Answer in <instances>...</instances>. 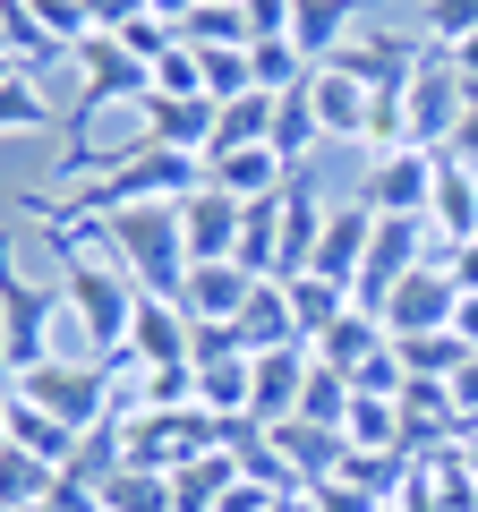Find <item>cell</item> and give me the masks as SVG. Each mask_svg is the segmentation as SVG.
<instances>
[{
    "label": "cell",
    "instance_id": "44",
    "mask_svg": "<svg viewBox=\"0 0 478 512\" xmlns=\"http://www.w3.org/2000/svg\"><path fill=\"white\" fill-rule=\"evenodd\" d=\"M291 18H299V0H248V26H257V43H265V35H291Z\"/></svg>",
    "mask_w": 478,
    "mask_h": 512
},
{
    "label": "cell",
    "instance_id": "36",
    "mask_svg": "<svg viewBox=\"0 0 478 512\" xmlns=\"http://www.w3.org/2000/svg\"><path fill=\"white\" fill-rule=\"evenodd\" d=\"M197 402L222 410V419L248 410V359H205V367H197Z\"/></svg>",
    "mask_w": 478,
    "mask_h": 512
},
{
    "label": "cell",
    "instance_id": "4",
    "mask_svg": "<svg viewBox=\"0 0 478 512\" xmlns=\"http://www.w3.org/2000/svg\"><path fill=\"white\" fill-rule=\"evenodd\" d=\"M69 60H77V77H86V94H77V111H69V137H60V146H86V120H94V103H146V94H154V69H146V60H137L120 35H86Z\"/></svg>",
    "mask_w": 478,
    "mask_h": 512
},
{
    "label": "cell",
    "instance_id": "9",
    "mask_svg": "<svg viewBox=\"0 0 478 512\" xmlns=\"http://www.w3.org/2000/svg\"><path fill=\"white\" fill-rule=\"evenodd\" d=\"M427 265V222L419 214H376V248H368V265H359V282H350V299H359V308H385V291L402 274H419Z\"/></svg>",
    "mask_w": 478,
    "mask_h": 512
},
{
    "label": "cell",
    "instance_id": "2",
    "mask_svg": "<svg viewBox=\"0 0 478 512\" xmlns=\"http://www.w3.org/2000/svg\"><path fill=\"white\" fill-rule=\"evenodd\" d=\"M94 231L120 248V265H129V282H137L146 299H180V282H188L180 205H129V214H103Z\"/></svg>",
    "mask_w": 478,
    "mask_h": 512
},
{
    "label": "cell",
    "instance_id": "14",
    "mask_svg": "<svg viewBox=\"0 0 478 512\" xmlns=\"http://www.w3.org/2000/svg\"><path fill=\"white\" fill-rule=\"evenodd\" d=\"M368 248H376V214L350 197V205H333V214H325L308 274H325V282H342V291H350V282H359V265H368Z\"/></svg>",
    "mask_w": 478,
    "mask_h": 512
},
{
    "label": "cell",
    "instance_id": "50",
    "mask_svg": "<svg viewBox=\"0 0 478 512\" xmlns=\"http://www.w3.org/2000/svg\"><path fill=\"white\" fill-rule=\"evenodd\" d=\"M26 512H52V504H26Z\"/></svg>",
    "mask_w": 478,
    "mask_h": 512
},
{
    "label": "cell",
    "instance_id": "32",
    "mask_svg": "<svg viewBox=\"0 0 478 512\" xmlns=\"http://www.w3.org/2000/svg\"><path fill=\"white\" fill-rule=\"evenodd\" d=\"M52 461H35V453H18V444H0V504L9 512H26V504H43L52 495Z\"/></svg>",
    "mask_w": 478,
    "mask_h": 512
},
{
    "label": "cell",
    "instance_id": "30",
    "mask_svg": "<svg viewBox=\"0 0 478 512\" xmlns=\"http://www.w3.org/2000/svg\"><path fill=\"white\" fill-rule=\"evenodd\" d=\"M0 60H18L26 77H35V69H52V60H60V43L43 35V18L26 9V0H0Z\"/></svg>",
    "mask_w": 478,
    "mask_h": 512
},
{
    "label": "cell",
    "instance_id": "1",
    "mask_svg": "<svg viewBox=\"0 0 478 512\" xmlns=\"http://www.w3.org/2000/svg\"><path fill=\"white\" fill-rule=\"evenodd\" d=\"M43 248L60 256V316H77V333H86V350L111 367V376H129V325H137V282L129 265H94V256H77V231L69 222L43 214Z\"/></svg>",
    "mask_w": 478,
    "mask_h": 512
},
{
    "label": "cell",
    "instance_id": "49",
    "mask_svg": "<svg viewBox=\"0 0 478 512\" xmlns=\"http://www.w3.org/2000/svg\"><path fill=\"white\" fill-rule=\"evenodd\" d=\"M205 9H248V0H205Z\"/></svg>",
    "mask_w": 478,
    "mask_h": 512
},
{
    "label": "cell",
    "instance_id": "33",
    "mask_svg": "<svg viewBox=\"0 0 478 512\" xmlns=\"http://www.w3.org/2000/svg\"><path fill=\"white\" fill-rule=\"evenodd\" d=\"M248 69H257V86H265V94H291V86H308V60H299V43H291V35H265V43H248Z\"/></svg>",
    "mask_w": 478,
    "mask_h": 512
},
{
    "label": "cell",
    "instance_id": "16",
    "mask_svg": "<svg viewBox=\"0 0 478 512\" xmlns=\"http://www.w3.org/2000/svg\"><path fill=\"white\" fill-rule=\"evenodd\" d=\"M248 291H257V274H248V265H188V282H180V308L197 316V325H239Z\"/></svg>",
    "mask_w": 478,
    "mask_h": 512
},
{
    "label": "cell",
    "instance_id": "22",
    "mask_svg": "<svg viewBox=\"0 0 478 512\" xmlns=\"http://www.w3.org/2000/svg\"><path fill=\"white\" fill-rule=\"evenodd\" d=\"M282 291H291V325H299V342H308V350L325 342L350 308H359V299H350L342 282H325V274H299V282H282Z\"/></svg>",
    "mask_w": 478,
    "mask_h": 512
},
{
    "label": "cell",
    "instance_id": "13",
    "mask_svg": "<svg viewBox=\"0 0 478 512\" xmlns=\"http://www.w3.org/2000/svg\"><path fill=\"white\" fill-rule=\"evenodd\" d=\"M325 69L359 77L368 94H410V77H419L427 60H419V43H410V35H359V43H342Z\"/></svg>",
    "mask_w": 478,
    "mask_h": 512
},
{
    "label": "cell",
    "instance_id": "34",
    "mask_svg": "<svg viewBox=\"0 0 478 512\" xmlns=\"http://www.w3.org/2000/svg\"><path fill=\"white\" fill-rule=\"evenodd\" d=\"M103 512H180V504H171V478L163 470H120L103 487Z\"/></svg>",
    "mask_w": 478,
    "mask_h": 512
},
{
    "label": "cell",
    "instance_id": "48",
    "mask_svg": "<svg viewBox=\"0 0 478 512\" xmlns=\"http://www.w3.org/2000/svg\"><path fill=\"white\" fill-rule=\"evenodd\" d=\"M0 444H9V393H0Z\"/></svg>",
    "mask_w": 478,
    "mask_h": 512
},
{
    "label": "cell",
    "instance_id": "23",
    "mask_svg": "<svg viewBox=\"0 0 478 512\" xmlns=\"http://www.w3.org/2000/svg\"><path fill=\"white\" fill-rule=\"evenodd\" d=\"M308 94H316V120H325V137H368V103H376V94L359 86V77L316 69V77H308Z\"/></svg>",
    "mask_w": 478,
    "mask_h": 512
},
{
    "label": "cell",
    "instance_id": "17",
    "mask_svg": "<svg viewBox=\"0 0 478 512\" xmlns=\"http://www.w3.org/2000/svg\"><path fill=\"white\" fill-rule=\"evenodd\" d=\"M205 180H214L222 197L257 205V197H274V188H291V163H282L274 146H239V154H205Z\"/></svg>",
    "mask_w": 478,
    "mask_h": 512
},
{
    "label": "cell",
    "instance_id": "28",
    "mask_svg": "<svg viewBox=\"0 0 478 512\" xmlns=\"http://www.w3.org/2000/svg\"><path fill=\"white\" fill-rule=\"evenodd\" d=\"M393 359H402V367H410V376H427V384H453V376H461V367H470V359H478V350H470V342H461V333H453V325H444V333H410V342H393Z\"/></svg>",
    "mask_w": 478,
    "mask_h": 512
},
{
    "label": "cell",
    "instance_id": "45",
    "mask_svg": "<svg viewBox=\"0 0 478 512\" xmlns=\"http://www.w3.org/2000/svg\"><path fill=\"white\" fill-rule=\"evenodd\" d=\"M86 18H94V35H120L129 18H146V0H86Z\"/></svg>",
    "mask_w": 478,
    "mask_h": 512
},
{
    "label": "cell",
    "instance_id": "35",
    "mask_svg": "<svg viewBox=\"0 0 478 512\" xmlns=\"http://www.w3.org/2000/svg\"><path fill=\"white\" fill-rule=\"evenodd\" d=\"M299 419H308V427H342V419H350V376H342V367H308Z\"/></svg>",
    "mask_w": 478,
    "mask_h": 512
},
{
    "label": "cell",
    "instance_id": "26",
    "mask_svg": "<svg viewBox=\"0 0 478 512\" xmlns=\"http://www.w3.org/2000/svg\"><path fill=\"white\" fill-rule=\"evenodd\" d=\"M274 103L282 94H239V103H214V146L205 154H239V146H265V137H274Z\"/></svg>",
    "mask_w": 478,
    "mask_h": 512
},
{
    "label": "cell",
    "instance_id": "27",
    "mask_svg": "<svg viewBox=\"0 0 478 512\" xmlns=\"http://www.w3.org/2000/svg\"><path fill=\"white\" fill-rule=\"evenodd\" d=\"M308 77H316V69H308ZM265 146H274L282 163H308V154L325 146V120H316V94H308V86H291V94L274 103V137H265Z\"/></svg>",
    "mask_w": 478,
    "mask_h": 512
},
{
    "label": "cell",
    "instance_id": "38",
    "mask_svg": "<svg viewBox=\"0 0 478 512\" xmlns=\"http://www.w3.org/2000/svg\"><path fill=\"white\" fill-rule=\"evenodd\" d=\"M427 35H436V52H453L461 35H478V0H427Z\"/></svg>",
    "mask_w": 478,
    "mask_h": 512
},
{
    "label": "cell",
    "instance_id": "31",
    "mask_svg": "<svg viewBox=\"0 0 478 512\" xmlns=\"http://www.w3.org/2000/svg\"><path fill=\"white\" fill-rule=\"evenodd\" d=\"M231 478H239V453H197L188 470H171V504L180 512H214Z\"/></svg>",
    "mask_w": 478,
    "mask_h": 512
},
{
    "label": "cell",
    "instance_id": "21",
    "mask_svg": "<svg viewBox=\"0 0 478 512\" xmlns=\"http://www.w3.org/2000/svg\"><path fill=\"white\" fill-rule=\"evenodd\" d=\"M274 444H282V461H291L308 487H325V478H342V453H350V436L342 427H308V419H282L274 427Z\"/></svg>",
    "mask_w": 478,
    "mask_h": 512
},
{
    "label": "cell",
    "instance_id": "12",
    "mask_svg": "<svg viewBox=\"0 0 478 512\" xmlns=\"http://www.w3.org/2000/svg\"><path fill=\"white\" fill-rule=\"evenodd\" d=\"M308 350H248V419H265V427H282V419H299V393H308Z\"/></svg>",
    "mask_w": 478,
    "mask_h": 512
},
{
    "label": "cell",
    "instance_id": "37",
    "mask_svg": "<svg viewBox=\"0 0 478 512\" xmlns=\"http://www.w3.org/2000/svg\"><path fill=\"white\" fill-rule=\"evenodd\" d=\"M197 402V367H137V410H188Z\"/></svg>",
    "mask_w": 478,
    "mask_h": 512
},
{
    "label": "cell",
    "instance_id": "41",
    "mask_svg": "<svg viewBox=\"0 0 478 512\" xmlns=\"http://www.w3.org/2000/svg\"><path fill=\"white\" fill-rule=\"evenodd\" d=\"M205 359H248L239 325H197V342H188V367H205Z\"/></svg>",
    "mask_w": 478,
    "mask_h": 512
},
{
    "label": "cell",
    "instance_id": "24",
    "mask_svg": "<svg viewBox=\"0 0 478 512\" xmlns=\"http://www.w3.org/2000/svg\"><path fill=\"white\" fill-rule=\"evenodd\" d=\"M239 342H248V350H291L299 342L291 291H282V282H257V291H248V308H239ZM299 350H308V342H299Z\"/></svg>",
    "mask_w": 478,
    "mask_h": 512
},
{
    "label": "cell",
    "instance_id": "39",
    "mask_svg": "<svg viewBox=\"0 0 478 512\" xmlns=\"http://www.w3.org/2000/svg\"><path fill=\"white\" fill-rule=\"evenodd\" d=\"M154 94H205V69H197L188 43H171V52L154 60Z\"/></svg>",
    "mask_w": 478,
    "mask_h": 512
},
{
    "label": "cell",
    "instance_id": "43",
    "mask_svg": "<svg viewBox=\"0 0 478 512\" xmlns=\"http://www.w3.org/2000/svg\"><path fill=\"white\" fill-rule=\"evenodd\" d=\"M43 504H52V512H103V495H94L86 478H69V470H60V478H52V495H43Z\"/></svg>",
    "mask_w": 478,
    "mask_h": 512
},
{
    "label": "cell",
    "instance_id": "6",
    "mask_svg": "<svg viewBox=\"0 0 478 512\" xmlns=\"http://www.w3.org/2000/svg\"><path fill=\"white\" fill-rule=\"evenodd\" d=\"M427 197H436V154L427 146H393V154H376L368 163V180H359V205L368 214H419L427 222Z\"/></svg>",
    "mask_w": 478,
    "mask_h": 512
},
{
    "label": "cell",
    "instance_id": "3",
    "mask_svg": "<svg viewBox=\"0 0 478 512\" xmlns=\"http://www.w3.org/2000/svg\"><path fill=\"white\" fill-rule=\"evenodd\" d=\"M111 384H120V376H111L103 359H43V367H26L9 393H26L35 410H52L60 427H77V436H86V427L111 419V402H120Z\"/></svg>",
    "mask_w": 478,
    "mask_h": 512
},
{
    "label": "cell",
    "instance_id": "46",
    "mask_svg": "<svg viewBox=\"0 0 478 512\" xmlns=\"http://www.w3.org/2000/svg\"><path fill=\"white\" fill-rule=\"evenodd\" d=\"M444 154L478 171V94H470V111H461V128H453V146H444Z\"/></svg>",
    "mask_w": 478,
    "mask_h": 512
},
{
    "label": "cell",
    "instance_id": "8",
    "mask_svg": "<svg viewBox=\"0 0 478 512\" xmlns=\"http://www.w3.org/2000/svg\"><path fill=\"white\" fill-rule=\"evenodd\" d=\"M461 111H470V86H461L444 60H427V69L410 77V94H402V128H410V146L444 154V146H453V128H461Z\"/></svg>",
    "mask_w": 478,
    "mask_h": 512
},
{
    "label": "cell",
    "instance_id": "52",
    "mask_svg": "<svg viewBox=\"0 0 478 512\" xmlns=\"http://www.w3.org/2000/svg\"><path fill=\"white\" fill-rule=\"evenodd\" d=\"M299 512H308V504H299Z\"/></svg>",
    "mask_w": 478,
    "mask_h": 512
},
{
    "label": "cell",
    "instance_id": "20",
    "mask_svg": "<svg viewBox=\"0 0 478 512\" xmlns=\"http://www.w3.org/2000/svg\"><path fill=\"white\" fill-rule=\"evenodd\" d=\"M385 350H393L385 316H376V308H350L342 325H333L325 342L308 350V359H316V367H342V376H359V367H368V359H385Z\"/></svg>",
    "mask_w": 478,
    "mask_h": 512
},
{
    "label": "cell",
    "instance_id": "42",
    "mask_svg": "<svg viewBox=\"0 0 478 512\" xmlns=\"http://www.w3.org/2000/svg\"><path fill=\"white\" fill-rule=\"evenodd\" d=\"M274 504H282L274 487H257V478H231V487H222V504H214V512H274Z\"/></svg>",
    "mask_w": 478,
    "mask_h": 512
},
{
    "label": "cell",
    "instance_id": "10",
    "mask_svg": "<svg viewBox=\"0 0 478 512\" xmlns=\"http://www.w3.org/2000/svg\"><path fill=\"white\" fill-rule=\"evenodd\" d=\"M239 222H248V205L222 197L214 180L188 188L180 197V239H188V265H231L239 256Z\"/></svg>",
    "mask_w": 478,
    "mask_h": 512
},
{
    "label": "cell",
    "instance_id": "19",
    "mask_svg": "<svg viewBox=\"0 0 478 512\" xmlns=\"http://www.w3.org/2000/svg\"><path fill=\"white\" fill-rule=\"evenodd\" d=\"M427 222L444 231V248H461V239H478V171L453 163V154H436V197H427Z\"/></svg>",
    "mask_w": 478,
    "mask_h": 512
},
{
    "label": "cell",
    "instance_id": "53",
    "mask_svg": "<svg viewBox=\"0 0 478 512\" xmlns=\"http://www.w3.org/2000/svg\"><path fill=\"white\" fill-rule=\"evenodd\" d=\"M385 512H393V504H385Z\"/></svg>",
    "mask_w": 478,
    "mask_h": 512
},
{
    "label": "cell",
    "instance_id": "51",
    "mask_svg": "<svg viewBox=\"0 0 478 512\" xmlns=\"http://www.w3.org/2000/svg\"><path fill=\"white\" fill-rule=\"evenodd\" d=\"M274 512H299V504H274Z\"/></svg>",
    "mask_w": 478,
    "mask_h": 512
},
{
    "label": "cell",
    "instance_id": "7",
    "mask_svg": "<svg viewBox=\"0 0 478 512\" xmlns=\"http://www.w3.org/2000/svg\"><path fill=\"white\" fill-rule=\"evenodd\" d=\"M376 316H385L393 342H410V333H444L461 316V282L444 274V265H419V274H402L385 291V308H376Z\"/></svg>",
    "mask_w": 478,
    "mask_h": 512
},
{
    "label": "cell",
    "instance_id": "18",
    "mask_svg": "<svg viewBox=\"0 0 478 512\" xmlns=\"http://www.w3.org/2000/svg\"><path fill=\"white\" fill-rule=\"evenodd\" d=\"M368 9H376V0H299V18H291L299 60H308V69H325V60L350 43V18H368Z\"/></svg>",
    "mask_w": 478,
    "mask_h": 512
},
{
    "label": "cell",
    "instance_id": "25",
    "mask_svg": "<svg viewBox=\"0 0 478 512\" xmlns=\"http://www.w3.org/2000/svg\"><path fill=\"white\" fill-rule=\"evenodd\" d=\"M9 444H18V453H35V461H52V470H69L77 427H60L52 410H35L26 393H9Z\"/></svg>",
    "mask_w": 478,
    "mask_h": 512
},
{
    "label": "cell",
    "instance_id": "11",
    "mask_svg": "<svg viewBox=\"0 0 478 512\" xmlns=\"http://www.w3.org/2000/svg\"><path fill=\"white\" fill-rule=\"evenodd\" d=\"M137 137L163 146V154H197L205 163V146H214V94H146L137 103Z\"/></svg>",
    "mask_w": 478,
    "mask_h": 512
},
{
    "label": "cell",
    "instance_id": "40",
    "mask_svg": "<svg viewBox=\"0 0 478 512\" xmlns=\"http://www.w3.org/2000/svg\"><path fill=\"white\" fill-rule=\"evenodd\" d=\"M308 512H385V495L350 487V478H325V487H308Z\"/></svg>",
    "mask_w": 478,
    "mask_h": 512
},
{
    "label": "cell",
    "instance_id": "15",
    "mask_svg": "<svg viewBox=\"0 0 478 512\" xmlns=\"http://www.w3.org/2000/svg\"><path fill=\"white\" fill-rule=\"evenodd\" d=\"M188 342H197V316H188L180 299H146V291H137L129 359H137V367H188Z\"/></svg>",
    "mask_w": 478,
    "mask_h": 512
},
{
    "label": "cell",
    "instance_id": "29",
    "mask_svg": "<svg viewBox=\"0 0 478 512\" xmlns=\"http://www.w3.org/2000/svg\"><path fill=\"white\" fill-rule=\"evenodd\" d=\"M342 436H350V453H402V402H385V393H350Z\"/></svg>",
    "mask_w": 478,
    "mask_h": 512
},
{
    "label": "cell",
    "instance_id": "47",
    "mask_svg": "<svg viewBox=\"0 0 478 512\" xmlns=\"http://www.w3.org/2000/svg\"><path fill=\"white\" fill-rule=\"evenodd\" d=\"M461 461H470V478H478V427H470V436H461Z\"/></svg>",
    "mask_w": 478,
    "mask_h": 512
},
{
    "label": "cell",
    "instance_id": "5",
    "mask_svg": "<svg viewBox=\"0 0 478 512\" xmlns=\"http://www.w3.org/2000/svg\"><path fill=\"white\" fill-rule=\"evenodd\" d=\"M52 316H60V291L18 282V265H9V239H0V342H9V384H18L26 367L52 359Z\"/></svg>",
    "mask_w": 478,
    "mask_h": 512
}]
</instances>
